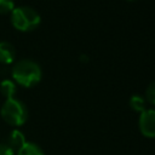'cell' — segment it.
Instances as JSON below:
<instances>
[{"mask_svg":"<svg viewBox=\"0 0 155 155\" xmlns=\"http://www.w3.org/2000/svg\"><path fill=\"white\" fill-rule=\"evenodd\" d=\"M12 75L15 80L27 87H30L35 84H38L41 79V69L38 63L30 59H22L18 61L13 69Z\"/></svg>","mask_w":155,"mask_h":155,"instance_id":"obj_1","label":"cell"},{"mask_svg":"<svg viewBox=\"0 0 155 155\" xmlns=\"http://www.w3.org/2000/svg\"><path fill=\"white\" fill-rule=\"evenodd\" d=\"M1 116L2 119L13 126H21L27 121L28 110L24 103L16 98H7L6 102L1 107Z\"/></svg>","mask_w":155,"mask_h":155,"instance_id":"obj_2","label":"cell"},{"mask_svg":"<svg viewBox=\"0 0 155 155\" xmlns=\"http://www.w3.org/2000/svg\"><path fill=\"white\" fill-rule=\"evenodd\" d=\"M11 21L12 24L19 30H33L40 23V15L29 6H21L12 10Z\"/></svg>","mask_w":155,"mask_h":155,"instance_id":"obj_3","label":"cell"},{"mask_svg":"<svg viewBox=\"0 0 155 155\" xmlns=\"http://www.w3.org/2000/svg\"><path fill=\"white\" fill-rule=\"evenodd\" d=\"M139 130L145 137H155V109H145L140 113Z\"/></svg>","mask_w":155,"mask_h":155,"instance_id":"obj_4","label":"cell"},{"mask_svg":"<svg viewBox=\"0 0 155 155\" xmlns=\"http://www.w3.org/2000/svg\"><path fill=\"white\" fill-rule=\"evenodd\" d=\"M25 143V137H24V134L21 132V131H18V130H15V131H12L11 133H10V136H8V138H7V143L5 144L7 148H10L13 153L15 151H18L22 147H23V144Z\"/></svg>","mask_w":155,"mask_h":155,"instance_id":"obj_5","label":"cell"},{"mask_svg":"<svg viewBox=\"0 0 155 155\" xmlns=\"http://www.w3.org/2000/svg\"><path fill=\"white\" fill-rule=\"evenodd\" d=\"M16 51L12 44L7 41H0V62L11 63L15 59Z\"/></svg>","mask_w":155,"mask_h":155,"instance_id":"obj_6","label":"cell"},{"mask_svg":"<svg viewBox=\"0 0 155 155\" xmlns=\"http://www.w3.org/2000/svg\"><path fill=\"white\" fill-rule=\"evenodd\" d=\"M17 155H45V154L39 145L25 142L23 147L17 151Z\"/></svg>","mask_w":155,"mask_h":155,"instance_id":"obj_7","label":"cell"},{"mask_svg":"<svg viewBox=\"0 0 155 155\" xmlns=\"http://www.w3.org/2000/svg\"><path fill=\"white\" fill-rule=\"evenodd\" d=\"M130 107L134 110V111H144L145 110V99L139 96V94H133L130 98Z\"/></svg>","mask_w":155,"mask_h":155,"instance_id":"obj_8","label":"cell"},{"mask_svg":"<svg viewBox=\"0 0 155 155\" xmlns=\"http://www.w3.org/2000/svg\"><path fill=\"white\" fill-rule=\"evenodd\" d=\"M0 90H1V93L6 97V98H12L15 92H16V86L12 81L10 80H4L1 81L0 84Z\"/></svg>","mask_w":155,"mask_h":155,"instance_id":"obj_9","label":"cell"},{"mask_svg":"<svg viewBox=\"0 0 155 155\" xmlns=\"http://www.w3.org/2000/svg\"><path fill=\"white\" fill-rule=\"evenodd\" d=\"M145 99L150 104L155 105V81H153L148 85V87L145 90Z\"/></svg>","mask_w":155,"mask_h":155,"instance_id":"obj_10","label":"cell"},{"mask_svg":"<svg viewBox=\"0 0 155 155\" xmlns=\"http://www.w3.org/2000/svg\"><path fill=\"white\" fill-rule=\"evenodd\" d=\"M13 10L12 0H0V13H6Z\"/></svg>","mask_w":155,"mask_h":155,"instance_id":"obj_11","label":"cell"},{"mask_svg":"<svg viewBox=\"0 0 155 155\" xmlns=\"http://www.w3.org/2000/svg\"><path fill=\"white\" fill-rule=\"evenodd\" d=\"M0 155H15V153L5 144H0Z\"/></svg>","mask_w":155,"mask_h":155,"instance_id":"obj_12","label":"cell"},{"mask_svg":"<svg viewBox=\"0 0 155 155\" xmlns=\"http://www.w3.org/2000/svg\"><path fill=\"white\" fill-rule=\"evenodd\" d=\"M130 1H132V0H130Z\"/></svg>","mask_w":155,"mask_h":155,"instance_id":"obj_13","label":"cell"}]
</instances>
